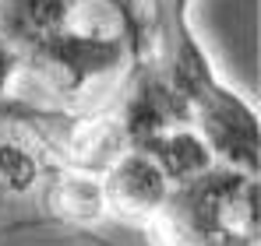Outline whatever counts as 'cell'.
I'll return each instance as SVG.
<instances>
[{"label":"cell","mask_w":261,"mask_h":246,"mask_svg":"<svg viewBox=\"0 0 261 246\" xmlns=\"http://www.w3.org/2000/svg\"><path fill=\"white\" fill-rule=\"evenodd\" d=\"M102 197L124 218H152L166 207V176L148 155H124L110 165Z\"/></svg>","instance_id":"1"},{"label":"cell","mask_w":261,"mask_h":246,"mask_svg":"<svg viewBox=\"0 0 261 246\" xmlns=\"http://www.w3.org/2000/svg\"><path fill=\"white\" fill-rule=\"evenodd\" d=\"M0 179L11 190H21L25 194L36 183V162H32V155H25L14 144H0Z\"/></svg>","instance_id":"2"},{"label":"cell","mask_w":261,"mask_h":246,"mask_svg":"<svg viewBox=\"0 0 261 246\" xmlns=\"http://www.w3.org/2000/svg\"><path fill=\"white\" fill-rule=\"evenodd\" d=\"M166 246V243H163ZM176 246H237V243H176Z\"/></svg>","instance_id":"3"}]
</instances>
